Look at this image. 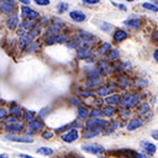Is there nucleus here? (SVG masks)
I'll use <instances>...</instances> for the list:
<instances>
[{"instance_id":"f257e3e1","label":"nucleus","mask_w":158,"mask_h":158,"mask_svg":"<svg viewBox=\"0 0 158 158\" xmlns=\"http://www.w3.org/2000/svg\"><path fill=\"white\" fill-rule=\"evenodd\" d=\"M21 16L26 20H33V19H37L40 16V14L28 6H22L21 7Z\"/></svg>"},{"instance_id":"f03ea898","label":"nucleus","mask_w":158,"mask_h":158,"mask_svg":"<svg viewBox=\"0 0 158 158\" xmlns=\"http://www.w3.org/2000/svg\"><path fill=\"white\" fill-rule=\"evenodd\" d=\"M79 137V133H78V130L77 128H72V130H69L68 132H65V133H63L62 135V139L64 141V142H68V143H72V142H74L77 138Z\"/></svg>"},{"instance_id":"7ed1b4c3","label":"nucleus","mask_w":158,"mask_h":158,"mask_svg":"<svg viewBox=\"0 0 158 158\" xmlns=\"http://www.w3.org/2000/svg\"><path fill=\"white\" fill-rule=\"evenodd\" d=\"M81 148H83L85 152H89V153H93V154H99V153L104 152V147H102V146H100V144H94V143L83 144Z\"/></svg>"},{"instance_id":"20e7f679","label":"nucleus","mask_w":158,"mask_h":158,"mask_svg":"<svg viewBox=\"0 0 158 158\" xmlns=\"http://www.w3.org/2000/svg\"><path fill=\"white\" fill-rule=\"evenodd\" d=\"M138 100H139L138 95L128 94V95L125 96V99H122L121 102H122V106H125V107H131V106H133L136 102H138Z\"/></svg>"},{"instance_id":"39448f33","label":"nucleus","mask_w":158,"mask_h":158,"mask_svg":"<svg viewBox=\"0 0 158 158\" xmlns=\"http://www.w3.org/2000/svg\"><path fill=\"white\" fill-rule=\"evenodd\" d=\"M16 6L15 0H0V9L4 12H12Z\"/></svg>"},{"instance_id":"423d86ee","label":"nucleus","mask_w":158,"mask_h":158,"mask_svg":"<svg viewBox=\"0 0 158 158\" xmlns=\"http://www.w3.org/2000/svg\"><path fill=\"white\" fill-rule=\"evenodd\" d=\"M68 40V36L67 35H57V36H51L47 38V44H53V43H62V42H65Z\"/></svg>"},{"instance_id":"0eeeda50","label":"nucleus","mask_w":158,"mask_h":158,"mask_svg":"<svg viewBox=\"0 0 158 158\" xmlns=\"http://www.w3.org/2000/svg\"><path fill=\"white\" fill-rule=\"evenodd\" d=\"M69 16H70V19H72V20H74V21H77V22H81V21H84V20L86 19L85 14H84V12H81V11H79V10L70 11Z\"/></svg>"},{"instance_id":"6e6552de","label":"nucleus","mask_w":158,"mask_h":158,"mask_svg":"<svg viewBox=\"0 0 158 158\" xmlns=\"http://www.w3.org/2000/svg\"><path fill=\"white\" fill-rule=\"evenodd\" d=\"M141 147L143 148V151H144L147 154H153V153H156V146H154L152 142L143 141V142L141 143Z\"/></svg>"},{"instance_id":"1a4fd4ad","label":"nucleus","mask_w":158,"mask_h":158,"mask_svg":"<svg viewBox=\"0 0 158 158\" xmlns=\"http://www.w3.org/2000/svg\"><path fill=\"white\" fill-rule=\"evenodd\" d=\"M5 138L9 139V141H12V142H22V143H31V142H33L32 138H28V137H17V136H11V135L5 136Z\"/></svg>"},{"instance_id":"9d476101","label":"nucleus","mask_w":158,"mask_h":158,"mask_svg":"<svg viewBox=\"0 0 158 158\" xmlns=\"http://www.w3.org/2000/svg\"><path fill=\"white\" fill-rule=\"evenodd\" d=\"M139 126H142V120H139V118H131V121L127 123V130L128 131H133V130H136V128H138Z\"/></svg>"},{"instance_id":"9b49d317","label":"nucleus","mask_w":158,"mask_h":158,"mask_svg":"<svg viewBox=\"0 0 158 158\" xmlns=\"http://www.w3.org/2000/svg\"><path fill=\"white\" fill-rule=\"evenodd\" d=\"M128 37V33L123 30H116V32L114 33V40L116 42H120V41H123Z\"/></svg>"},{"instance_id":"f8f14e48","label":"nucleus","mask_w":158,"mask_h":158,"mask_svg":"<svg viewBox=\"0 0 158 158\" xmlns=\"http://www.w3.org/2000/svg\"><path fill=\"white\" fill-rule=\"evenodd\" d=\"M17 23H19V20H17V15H16V14L11 15V16L7 19V21H6V25H7V27H9L10 30L16 28Z\"/></svg>"},{"instance_id":"ddd939ff","label":"nucleus","mask_w":158,"mask_h":158,"mask_svg":"<svg viewBox=\"0 0 158 158\" xmlns=\"http://www.w3.org/2000/svg\"><path fill=\"white\" fill-rule=\"evenodd\" d=\"M22 125L19 123V122H14V123H9L7 125V131L9 132H12V133H17V132H21L22 130Z\"/></svg>"},{"instance_id":"4468645a","label":"nucleus","mask_w":158,"mask_h":158,"mask_svg":"<svg viewBox=\"0 0 158 158\" xmlns=\"http://www.w3.org/2000/svg\"><path fill=\"white\" fill-rule=\"evenodd\" d=\"M28 127L35 130V131H37V130L43 127V122H42V120H31L28 122Z\"/></svg>"},{"instance_id":"2eb2a0df","label":"nucleus","mask_w":158,"mask_h":158,"mask_svg":"<svg viewBox=\"0 0 158 158\" xmlns=\"http://www.w3.org/2000/svg\"><path fill=\"white\" fill-rule=\"evenodd\" d=\"M90 54H91V52L89 51V48H85V47L79 48L78 49V53H77V56L79 58H85V59H89V56Z\"/></svg>"},{"instance_id":"dca6fc26","label":"nucleus","mask_w":158,"mask_h":158,"mask_svg":"<svg viewBox=\"0 0 158 158\" xmlns=\"http://www.w3.org/2000/svg\"><path fill=\"white\" fill-rule=\"evenodd\" d=\"M106 102L107 104H118V102H121V95H118V94H114V95H110V96H107L106 98Z\"/></svg>"},{"instance_id":"f3484780","label":"nucleus","mask_w":158,"mask_h":158,"mask_svg":"<svg viewBox=\"0 0 158 158\" xmlns=\"http://www.w3.org/2000/svg\"><path fill=\"white\" fill-rule=\"evenodd\" d=\"M100 133V128H86L84 133V138H90L94 136H98Z\"/></svg>"},{"instance_id":"a211bd4d","label":"nucleus","mask_w":158,"mask_h":158,"mask_svg":"<svg viewBox=\"0 0 158 158\" xmlns=\"http://www.w3.org/2000/svg\"><path fill=\"white\" fill-rule=\"evenodd\" d=\"M123 23H125L126 26L133 28V30H137V28L139 27V25H141L138 20H126V21H123Z\"/></svg>"},{"instance_id":"6ab92c4d","label":"nucleus","mask_w":158,"mask_h":158,"mask_svg":"<svg viewBox=\"0 0 158 158\" xmlns=\"http://www.w3.org/2000/svg\"><path fill=\"white\" fill-rule=\"evenodd\" d=\"M78 115H79L80 118H86V117L90 115V112H89V110H88L86 107L80 106V107L78 109Z\"/></svg>"},{"instance_id":"aec40b11","label":"nucleus","mask_w":158,"mask_h":158,"mask_svg":"<svg viewBox=\"0 0 158 158\" xmlns=\"http://www.w3.org/2000/svg\"><path fill=\"white\" fill-rule=\"evenodd\" d=\"M118 56H120L118 49L114 48V49H111V51H110V53H109V56H107V59H109V60H115V59H117V58H118Z\"/></svg>"},{"instance_id":"412c9836","label":"nucleus","mask_w":158,"mask_h":158,"mask_svg":"<svg viewBox=\"0 0 158 158\" xmlns=\"http://www.w3.org/2000/svg\"><path fill=\"white\" fill-rule=\"evenodd\" d=\"M52 148H49V147H40L38 149H37V153H40V154H43V156H51L52 154Z\"/></svg>"},{"instance_id":"4be33fe9","label":"nucleus","mask_w":158,"mask_h":158,"mask_svg":"<svg viewBox=\"0 0 158 158\" xmlns=\"http://www.w3.org/2000/svg\"><path fill=\"white\" fill-rule=\"evenodd\" d=\"M142 6L146 9V10H149V11H153V12H157L158 11V6L156 4H151V2H143Z\"/></svg>"},{"instance_id":"5701e85b","label":"nucleus","mask_w":158,"mask_h":158,"mask_svg":"<svg viewBox=\"0 0 158 158\" xmlns=\"http://www.w3.org/2000/svg\"><path fill=\"white\" fill-rule=\"evenodd\" d=\"M36 21H33V20H26L23 23H22V27L25 28V30H31V28H33L35 26H36Z\"/></svg>"},{"instance_id":"b1692460","label":"nucleus","mask_w":158,"mask_h":158,"mask_svg":"<svg viewBox=\"0 0 158 158\" xmlns=\"http://www.w3.org/2000/svg\"><path fill=\"white\" fill-rule=\"evenodd\" d=\"M110 47H111V46H110V43H102V44L100 46V48H99V49H100V51H99V54H101V56H102V54H105L106 52H109Z\"/></svg>"},{"instance_id":"393cba45","label":"nucleus","mask_w":158,"mask_h":158,"mask_svg":"<svg viewBox=\"0 0 158 158\" xmlns=\"http://www.w3.org/2000/svg\"><path fill=\"white\" fill-rule=\"evenodd\" d=\"M115 112H116V109L112 107V106H106V107L104 109V114L107 115V116H112Z\"/></svg>"},{"instance_id":"a878e982","label":"nucleus","mask_w":158,"mask_h":158,"mask_svg":"<svg viewBox=\"0 0 158 158\" xmlns=\"http://www.w3.org/2000/svg\"><path fill=\"white\" fill-rule=\"evenodd\" d=\"M68 7H69V5H68L67 2H59V4L57 5V10H58L59 12H64L65 10H68Z\"/></svg>"},{"instance_id":"bb28decb","label":"nucleus","mask_w":158,"mask_h":158,"mask_svg":"<svg viewBox=\"0 0 158 158\" xmlns=\"http://www.w3.org/2000/svg\"><path fill=\"white\" fill-rule=\"evenodd\" d=\"M38 47H40V44H38V43H31V42H30V43L26 46L27 52H33V51H36Z\"/></svg>"},{"instance_id":"cd10ccee","label":"nucleus","mask_w":158,"mask_h":158,"mask_svg":"<svg viewBox=\"0 0 158 158\" xmlns=\"http://www.w3.org/2000/svg\"><path fill=\"white\" fill-rule=\"evenodd\" d=\"M111 90H112V89H110L109 86H102V88H100V89L98 90V94H99V95H106V94H109Z\"/></svg>"},{"instance_id":"c85d7f7f","label":"nucleus","mask_w":158,"mask_h":158,"mask_svg":"<svg viewBox=\"0 0 158 158\" xmlns=\"http://www.w3.org/2000/svg\"><path fill=\"white\" fill-rule=\"evenodd\" d=\"M10 114L12 116H15V117H19V116H21V109H19V107H11L10 109Z\"/></svg>"},{"instance_id":"c756f323","label":"nucleus","mask_w":158,"mask_h":158,"mask_svg":"<svg viewBox=\"0 0 158 158\" xmlns=\"http://www.w3.org/2000/svg\"><path fill=\"white\" fill-rule=\"evenodd\" d=\"M148 110H149V105H148L147 102H144V104L141 105V109H139L138 112H139V114H144V112H147Z\"/></svg>"},{"instance_id":"7c9ffc66","label":"nucleus","mask_w":158,"mask_h":158,"mask_svg":"<svg viewBox=\"0 0 158 158\" xmlns=\"http://www.w3.org/2000/svg\"><path fill=\"white\" fill-rule=\"evenodd\" d=\"M110 28H112V25H110V23H107V22H102V23H101V30H102V31L107 32V31H110Z\"/></svg>"},{"instance_id":"2f4dec72","label":"nucleus","mask_w":158,"mask_h":158,"mask_svg":"<svg viewBox=\"0 0 158 158\" xmlns=\"http://www.w3.org/2000/svg\"><path fill=\"white\" fill-rule=\"evenodd\" d=\"M37 5H41V6H46V5H49V0H33Z\"/></svg>"},{"instance_id":"473e14b6","label":"nucleus","mask_w":158,"mask_h":158,"mask_svg":"<svg viewBox=\"0 0 158 158\" xmlns=\"http://www.w3.org/2000/svg\"><path fill=\"white\" fill-rule=\"evenodd\" d=\"M118 126V123L117 122H112L110 126H107V130H106V132H111V131H114L116 127Z\"/></svg>"},{"instance_id":"72a5a7b5","label":"nucleus","mask_w":158,"mask_h":158,"mask_svg":"<svg viewBox=\"0 0 158 158\" xmlns=\"http://www.w3.org/2000/svg\"><path fill=\"white\" fill-rule=\"evenodd\" d=\"M32 116H33V111H26L23 115V120H30L32 118Z\"/></svg>"},{"instance_id":"f704fd0d","label":"nucleus","mask_w":158,"mask_h":158,"mask_svg":"<svg viewBox=\"0 0 158 158\" xmlns=\"http://www.w3.org/2000/svg\"><path fill=\"white\" fill-rule=\"evenodd\" d=\"M42 137L48 139V138L53 137V132H52V131H46V132H43V133H42Z\"/></svg>"},{"instance_id":"c9c22d12","label":"nucleus","mask_w":158,"mask_h":158,"mask_svg":"<svg viewBox=\"0 0 158 158\" xmlns=\"http://www.w3.org/2000/svg\"><path fill=\"white\" fill-rule=\"evenodd\" d=\"M5 122L9 125V123H14V122H17V118L15 117V116H11V117H9V118H6L5 120Z\"/></svg>"},{"instance_id":"e433bc0d","label":"nucleus","mask_w":158,"mask_h":158,"mask_svg":"<svg viewBox=\"0 0 158 158\" xmlns=\"http://www.w3.org/2000/svg\"><path fill=\"white\" fill-rule=\"evenodd\" d=\"M84 4H89V5H94V4H99L100 0H81Z\"/></svg>"},{"instance_id":"4c0bfd02","label":"nucleus","mask_w":158,"mask_h":158,"mask_svg":"<svg viewBox=\"0 0 158 158\" xmlns=\"http://www.w3.org/2000/svg\"><path fill=\"white\" fill-rule=\"evenodd\" d=\"M6 117V110L4 107H0V120Z\"/></svg>"},{"instance_id":"58836bf2","label":"nucleus","mask_w":158,"mask_h":158,"mask_svg":"<svg viewBox=\"0 0 158 158\" xmlns=\"http://www.w3.org/2000/svg\"><path fill=\"white\" fill-rule=\"evenodd\" d=\"M90 115H91V116H100V115H101V111L96 109V110H93V111L90 112Z\"/></svg>"},{"instance_id":"ea45409f","label":"nucleus","mask_w":158,"mask_h":158,"mask_svg":"<svg viewBox=\"0 0 158 158\" xmlns=\"http://www.w3.org/2000/svg\"><path fill=\"white\" fill-rule=\"evenodd\" d=\"M79 95H81V96H93V93H90V91H81V93H79Z\"/></svg>"},{"instance_id":"a19ab883","label":"nucleus","mask_w":158,"mask_h":158,"mask_svg":"<svg viewBox=\"0 0 158 158\" xmlns=\"http://www.w3.org/2000/svg\"><path fill=\"white\" fill-rule=\"evenodd\" d=\"M151 135H152V137H153L154 139H157V141H158V130L152 131V133H151Z\"/></svg>"},{"instance_id":"79ce46f5","label":"nucleus","mask_w":158,"mask_h":158,"mask_svg":"<svg viewBox=\"0 0 158 158\" xmlns=\"http://www.w3.org/2000/svg\"><path fill=\"white\" fill-rule=\"evenodd\" d=\"M136 158H149L148 154H143V153H137Z\"/></svg>"},{"instance_id":"37998d69","label":"nucleus","mask_w":158,"mask_h":158,"mask_svg":"<svg viewBox=\"0 0 158 158\" xmlns=\"http://www.w3.org/2000/svg\"><path fill=\"white\" fill-rule=\"evenodd\" d=\"M115 6H117V7H120L121 10H126V6L125 5H122V4H115V2H112Z\"/></svg>"},{"instance_id":"c03bdc74","label":"nucleus","mask_w":158,"mask_h":158,"mask_svg":"<svg viewBox=\"0 0 158 158\" xmlns=\"http://www.w3.org/2000/svg\"><path fill=\"white\" fill-rule=\"evenodd\" d=\"M152 38H153L154 41H158V31H154V32H153V35H152Z\"/></svg>"},{"instance_id":"a18cd8bd","label":"nucleus","mask_w":158,"mask_h":158,"mask_svg":"<svg viewBox=\"0 0 158 158\" xmlns=\"http://www.w3.org/2000/svg\"><path fill=\"white\" fill-rule=\"evenodd\" d=\"M128 115H130V111H128V110H125L123 112H121V116H122V117H127Z\"/></svg>"},{"instance_id":"49530a36","label":"nucleus","mask_w":158,"mask_h":158,"mask_svg":"<svg viewBox=\"0 0 158 158\" xmlns=\"http://www.w3.org/2000/svg\"><path fill=\"white\" fill-rule=\"evenodd\" d=\"M153 58H154V59L158 62V48H157V49L153 52Z\"/></svg>"},{"instance_id":"de8ad7c7","label":"nucleus","mask_w":158,"mask_h":158,"mask_svg":"<svg viewBox=\"0 0 158 158\" xmlns=\"http://www.w3.org/2000/svg\"><path fill=\"white\" fill-rule=\"evenodd\" d=\"M72 101H73L75 105H80V101H79V100H77V98H72Z\"/></svg>"},{"instance_id":"09e8293b","label":"nucleus","mask_w":158,"mask_h":158,"mask_svg":"<svg viewBox=\"0 0 158 158\" xmlns=\"http://www.w3.org/2000/svg\"><path fill=\"white\" fill-rule=\"evenodd\" d=\"M20 157H22V158H33L32 156H28V154H20Z\"/></svg>"},{"instance_id":"8fccbe9b","label":"nucleus","mask_w":158,"mask_h":158,"mask_svg":"<svg viewBox=\"0 0 158 158\" xmlns=\"http://www.w3.org/2000/svg\"><path fill=\"white\" fill-rule=\"evenodd\" d=\"M22 4H30V0H20Z\"/></svg>"},{"instance_id":"3c124183","label":"nucleus","mask_w":158,"mask_h":158,"mask_svg":"<svg viewBox=\"0 0 158 158\" xmlns=\"http://www.w3.org/2000/svg\"><path fill=\"white\" fill-rule=\"evenodd\" d=\"M0 158H9V156L4 153V154H0Z\"/></svg>"},{"instance_id":"603ef678","label":"nucleus","mask_w":158,"mask_h":158,"mask_svg":"<svg viewBox=\"0 0 158 158\" xmlns=\"http://www.w3.org/2000/svg\"><path fill=\"white\" fill-rule=\"evenodd\" d=\"M127 1H135V0H127Z\"/></svg>"},{"instance_id":"864d4df0","label":"nucleus","mask_w":158,"mask_h":158,"mask_svg":"<svg viewBox=\"0 0 158 158\" xmlns=\"http://www.w3.org/2000/svg\"><path fill=\"white\" fill-rule=\"evenodd\" d=\"M0 128H1V125H0Z\"/></svg>"}]
</instances>
